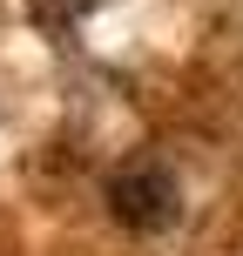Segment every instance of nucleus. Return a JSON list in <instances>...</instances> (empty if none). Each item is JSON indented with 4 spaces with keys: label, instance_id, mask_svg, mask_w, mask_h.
<instances>
[{
    "label": "nucleus",
    "instance_id": "obj_1",
    "mask_svg": "<svg viewBox=\"0 0 243 256\" xmlns=\"http://www.w3.org/2000/svg\"><path fill=\"white\" fill-rule=\"evenodd\" d=\"M108 209H115L128 230H162V222L176 216V176L155 168V162L122 168V176L108 182Z\"/></svg>",
    "mask_w": 243,
    "mask_h": 256
}]
</instances>
